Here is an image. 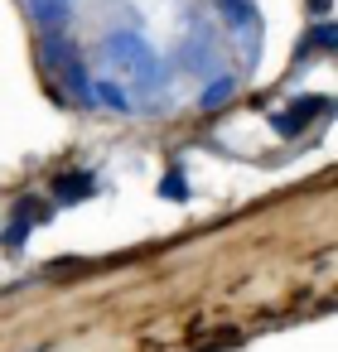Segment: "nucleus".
Wrapping results in <instances>:
<instances>
[]
</instances>
